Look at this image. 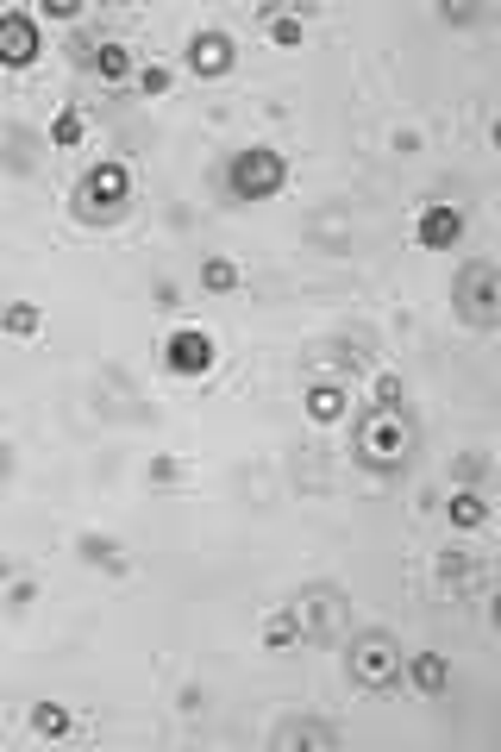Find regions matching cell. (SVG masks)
<instances>
[{
	"mask_svg": "<svg viewBox=\"0 0 501 752\" xmlns=\"http://www.w3.org/2000/svg\"><path fill=\"white\" fill-rule=\"evenodd\" d=\"M451 308H458L470 326H495L501 320V276L489 264H464L458 282H451Z\"/></svg>",
	"mask_w": 501,
	"mask_h": 752,
	"instance_id": "cell-1",
	"label": "cell"
},
{
	"mask_svg": "<svg viewBox=\"0 0 501 752\" xmlns=\"http://www.w3.org/2000/svg\"><path fill=\"white\" fill-rule=\"evenodd\" d=\"M357 458H364L370 470H395L401 458H408V427H401V414H395V408L370 414L364 427H357Z\"/></svg>",
	"mask_w": 501,
	"mask_h": 752,
	"instance_id": "cell-2",
	"label": "cell"
},
{
	"mask_svg": "<svg viewBox=\"0 0 501 752\" xmlns=\"http://www.w3.org/2000/svg\"><path fill=\"white\" fill-rule=\"evenodd\" d=\"M282 157L276 151H264V145H251V151H238L232 157V195L238 201H270L276 188H282Z\"/></svg>",
	"mask_w": 501,
	"mask_h": 752,
	"instance_id": "cell-3",
	"label": "cell"
},
{
	"mask_svg": "<svg viewBox=\"0 0 501 752\" xmlns=\"http://www.w3.org/2000/svg\"><path fill=\"white\" fill-rule=\"evenodd\" d=\"M351 677L364 690L395 684V677H401V652H395L389 633H364V640H351Z\"/></svg>",
	"mask_w": 501,
	"mask_h": 752,
	"instance_id": "cell-4",
	"label": "cell"
},
{
	"mask_svg": "<svg viewBox=\"0 0 501 752\" xmlns=\"http://www.w3.org/2000/svg\"><path fill=\"white\" fill-rule=\"evenodd\" d=\"M132 195V170L126 163H94V170L82 176V214L101 220V214H119Z\"/></svg>",
	"mask_w": 501,
	"mask_h": 752,
	"instance_id": "cell-5",
	"label": "cell"
},
{
	"mask_svg": "<svg viewBox=\"0 0 501 752\" xmlns=\"http://www.w3.org/2000/svg\"><path fill=\"white\" fill-rule=\"evenodd\" d=\"M170 370H176V376H207V370H213V339L201 333V326L170 333Z\"/></svg>",
	"mask_w": 501,
	"mask_h": 752,
	"instance_id": "cell-6",
	"label": "cell"
},
{
	"mask_svg": "<svg viewBox=\"0 0 501 752\" xmlns=\"http://www.w3.org/2000/svg\"><path fill=\"white\" fill-rule=\"evenodd\" d=\"M188 69H195L201 82H220L232 69V38L226 32H195V44H188Z\"/></svg>",
	"mask_w": 501,
	"mask_h": 752,
	"instance_id": "cell-7",
	"label": "cell"
},
{
	"mask_svg": "<svg viewBox=\"0 0 501 752\" xmlns=\"http://www.w3.org/2000/svg\"><path fill=\"white\" fill-rule=\"evenodd\" d=\"M38 57V26L26 13H7L0 19V63H13V69H26Z\"/></svg>",
	"mask_w": 501,
	"mask_h": 752,
	"instance_id": "cell-8",
	"label": "cell"
},
{
	"mask_svg": "<svg viewBox=\"0 0 501 752\" xmlns=\"http://www.w3.org/2000/svg\"><path fill=\"white\" fill-rule=\"evenodd\" d=\"M414 239H420L426 251H445V245H458V239H464V214H458V207H426V214H420V226H414Z\"/></svg>",
	"mask_w": 501,
	"mask_h": 752,
	"instance_id": "cell-9",
	"label": "cell"
},
{
	"mask_svg": "<svg viewBox=\"0 0 501 752\" xmlns=\"http://www.w3.org/2000/svg\"><path fill=\"white\" fill-rule=\"evenodd\" d=\"M408 677H414L420 696H439V690L451 684V665H445L439 652H414V658H408Z\"/></svg>",
	"mask_w": 501,
	"mask_h": 752,
	"instance_id": "cell-10",
	"label": "cell"
},
{
	"mask_svg": "<svg viewBox=\"0 0 501 752\" xmlns=\"http://www.w3.org/2000/svg\"><path fill=\"white\" fill-rule=\"evenodd\" d=\"M307 414H314L320 427H332V420H345V389L314 383V389H307Z\"/></svg>",
	"mask_w": 501,
	"mask_h": 752,
	"instance_id": "cell-11",
	"label": "cell"
},
{
	"mask_svg": "<svg viewBox=\"0 0 501 752\" xmlns=\"http://www.w3.org/2000/svg\"><path fill=\"white\" fill-rule=\"evenodd\" d=\"M82 558H88V564H101V571H113V577H126V552H119L113 539H101V533H88V539H82Z\"/></svg>",
	"mask_w": 501,
	"mask_h": 752,
	"instance_id": "cell-12",
	"label": "cell"
},
{
	"mask_svg": "<svg viewBox=\"0 0 501 752\" xmlns=\"http://www.w3.org/2000/svg\"><path fill=\"white\" fill-rule=\"evenodd\" d=\"M201 289L232 295L238 289V264H232V257H207V264H201Z\"/></svg>",
	"mask_w": 501,
	"mask_h": 752,
	"instance_id": "cell-13",
	"label": "cell"
},
{
	"mask_svg": "<svg viewBox=\"0 0 501 752\" xmlns=\"http://www.w3.org/2000/svg\"><path fill=\"white\" fill-rule=\"evenodd\" d=\"M295 640H301V615H289V608H282V615H270V621H264V646H270V652L295 646Z\"/></svg>",
	"mask_w": 501,
	"mask_h": 752,
	"instance_id": "cell-14",
	"label": "cell"
},
{
	"mask_svg": "<svg viewBox=\"0 0 501 752\" xmlns=\"http://www.w3.org/2000/svg\"><path fill=\"white\" fill-rule=\"evenodd\" d=\"M445 514H451V527H483V521H489V502L464 489V496H451V508H445Z\"/></svg>",
	"mask_w": 501,
	"mask_h": 752,
	"instance_id": "cell-15",
	"label": "cell"
},
{
	"mask_svg": "<svg viewBox=\"0 0 501 752\" xmlns=\"http://www.w3.org/2000/svg\"><path fill=\"white\" fill-rule=\"evenodd\" d=\"M94 69H101L107 82H119V76H132V51H126V44H101V51H94Z\"/></svg>",
	"mask_w": 501,
	"mask_h": 752,
	"instance_id": "cell-16",
	"label": "cell"
},
{
	"mask_svg": "<svg viewBox=\"0 0 501 752\" xmlns=\"http://www.w3.org/2000/svg\"><path fill=\"white\" fill-rule=\"evenodd\" d=\"M32 727H38L44 740H63V734H69V709H57V702H38V709H32Z\"/></svg>",
	"mask_w": 501,
	"mask_h": 752,
	"instance_id": "cell-17",
	"label": "cell"
},
{
	"mask_svg": "<svg viewBox=\"0 0 501 752\" xmlns=\"http://www.w3.org/2000/svg\"><path fill=\"white\" fill-rule=\"evenodd\" d=\"M7 333L13 339H32L38 333V308H32V301H13V308H7Z\"/></svg>",
	"mask_w": 501,
	"mask_h": 752,
	"instance_id": "cell-18",
	"label": "cell"
},
{
	"mask_svg": "<svg viewBox=\"0 0 501 752\" xmlns=\"http://www.w3.org/2000/svg\"><path fill=\"white\" fill-rule=\"evenodd\" d=\"M51 138H57V145H82V113H76V107H63L57 120H51Z\"/></svg>",
	"mask_w": 501,
	"mask_h": 752,
	"instance_id": "cell-19",
	"label": "cell"
},
{
	"mask_svg": "<svg viewBox=\"0 0 501 752\" xmlns=\"http://www.w3.org/2000/svg\"><path fill=\"white\" fill-rule=\"evenodd\" d=\"M270 38L276 44H301V13H276L270 19Z\"/></svg>",
	"mask_w": 501,
	"mask_h": 752,
	"instance_id": "cell-20",
	"label": "cell"
},
{
	"mask_svg": "<svg viewBox=\"0 0 501 752\" xmlns=\"http://www.w3.org/2000/svg\"><path fill=\"white\" fill-rule=\"evenodd\" d=\"M138 88H145V94H163V88H170V69H163V63H145V69H138Z\"/></svg>",
	"mask_w": 501,
	"mask_h": 752,
	"instance_id": "cell-21",
	"label": "cell"
},
{
	"mask_svg": "<svg viewBox=\"0 0 501 752\" xmlns=\"http://www.w3.org/2000/svg\"><path fill=\"white\" fill-rule=\"evenodd\" d=\"M439 577H445V583H470V558H451V552H445V558H439Z\"/></svg>",
	"mask_w": 501,
	"mask_h": 752,
	"instance_id": "cell-22",
	"label": "cell"
},
{
	"mask_svg": "<svg viewBox=\"0 0 501 752\" xmlns=\"http://www.w3.org/2000/svg\"><path fill=\"white\" fill-rule=\"evenodd\" d=\"M458 483H483V452H464L458 458Z\"/></svg>",
	"mask_w": 501,
	"mask_h": 752,
	"instance_id": "cell-23",
	"label": "cell"
},
{
	"mask_svg": "<svg viewBox=\"0 0 501 752\" xmlns=\"http://www.w3.org/2000/svg\"><path fill=\"white\" fill-rule=\"evenodd\" d=\"M376 402H383V408H401V383H395V376H376Z\"/></svg>",
	"mask_w": 501,
	"mask_h": 752,
	"instance_id": "cell-24",
	"label": "cell"
},
{
	"mask_svg": "<svg viewBox=\"0 0 501 752\" xmlns=\"http://www.w3.org/2000/svg\"><path fill=\"white\" fill-rule=\"evenodd\" d=\"M314 727V721H307ZM276 746H332V734H276Z\"/></svg>",
	"mask_w": 501,
	"mask_h": 752,
	"instance_id": "cell-25",
	"label": "cell"
},
{
	"mask_svg": "<svg viewBox=\"0 0 501 752\" xmlns=\"http://www.w3.org/2000/svg\"><path fill=\"white\" fill-rule=\"evenodd\" d=\"M495 621H501V596H495Z\"/></svg>",
	"mask_w": 501,
	"mask_h": 752,
	"instance_id": "cell-26",
	"label": "cell"
},
{
	"mask_svg": "<svg viewBox=\"0 0 501 752\" xmlns=\"http://www.w3.org/2000/svg\"><path fill=\"white\" fill-rule=\"evenodd\" d=\"M495 145H501V126H495Z\"/></svg>",
	"mask_w": 501,
	"mask_h": 752,
	"instance_id": "cell-27",
	"label": "cell"
}]
</instances>
